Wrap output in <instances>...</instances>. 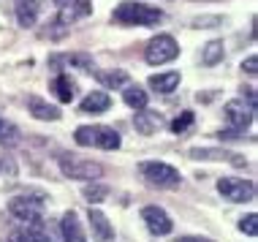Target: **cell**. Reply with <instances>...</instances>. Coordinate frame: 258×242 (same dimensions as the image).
I'll use <instances>...</instances> for the list:
<instances>
[{
	"instance_id": "cell-26",
	"label": "cell",
	"mask_w": 258,
	"mask_h": 242,
	"mask_svg": "<svg viewBox=\"0 0 258 242\" xmlns=\"http://www.w3.org/2000/svg\"><path fill=\"white\" fill-rule=\"evenodd\" d=\"M74 139H76V144H82V147H93L95 144V128H90V126L76 128Z\"/></svg>"
},
{
	"instance_id": "cell-18",
	"label": "cell",
	"mask_w": 258,
	"mask_h": 242,
	"mask_svg": "<svg viewBox=\"0 0 258 242\" xmlns=\"http://www.w3.org/2000/svg\"><path fill=\"white\" fill-rule=\"evenodd\" d=\"M95 144L103 147V150H117L122 144V139H120V134H117L114 128L98 126V128H95Z\"/></svg>"
},
{
	"instance_id": "cell-5",
	"label": "cell",
	"mask_w": 258,
	"mask_h": 242,
	"mask_svg": "<svg viewBox=\"0 0 258 242\" xmlns=\"http://www.w3.org/2000/svg\"><path fill=\"white\" fill-rule=\"evenodd\" d=\"M218 191L223 199H228V202H253L255 196V185L250 183V179H239V177H223L218 183Z\"/></svg>"
},
{
	"instance_id": "cell-20",
	"label": "cell",
	"mask_w": 258,
	"mask_h": 242,
	"mask_svg": "<svg viewBox=\"0 0 258 242\" xmlns=\"http://www.w3.org/2000/svg\"><path fill=\"white\" fill-rule=\"evenodd\" d=\"M234 153L228 150H193L190 158H204V161H231V163H242V158H231Z\"/></svg>"
},
{
	"instance_id": "cell-6",
	"label": "cell",
	"mask_w": 258,
	"mask_h": 242,
	"mask_svg": "<svg viewBox=\"0 0 258 242\" xmlns=\"http://www.w3.org/2000/svg\"><path fill=\"white\" fill-rule=\"evenodd\" d=\"M9 212L17 220H22L27 226H41V199H27V196H17L11 199L9 204Z\"/></svg>"
},
{
	"instance_id": "cell-17",
	"label": "cell",
	"mask_w": 258,
	"mask_h": 242,
	"mask_svg": "<svg viewBox=\"0 0 258 242\" xmlns=\"http://www.w3.org/2000/svg\"><path fill=\"white\" fill-rule=\"evenodd\" d=\"M27 103H30V112L36 120H60V109L52 106V103H46L41 98H30Z\"/></svg>"
},
{
	"instance_id": "cell-14",
	"label": "cell",
	"mask_w": 258,
	"mask_h": 242,
	"mask_svg": "<svg viewBox=\"0 0 258 242\" xmlns=\"http://www.w3.org/2000/svg\"><path fill=\"white\" fill-rule=\"evenodd\" d=\"M134 126H136L139 134L150 136L163 126V117H160L158 112H150V109H142V112H136V117H134Z\"/></svg>"
},
{
	"instance_id": "cell-3",
	"label": "cell",
	"mask_w": 258,
	"mask_h": 242,
	"mask_svg": "<svg viewBox=\"0 0 258 242\" xmlns=\"http://www.w3.org/2000/svg\"><path fill=\"white\" fill-rule=\"evenodd\" d=\"M60 169L66 177L71 179H98L103 174L101 163H93V161H85V158H76V155H60Z\"/></svg>"
},
{
	"instance_id": "cell-27",
	"label": "cell",
	"mask_w": 258,
	"mask_h": 242,
	"mask_svg": "<svg viewBox=\"0 0 258 242\" xmlns=\"http://www.w3.org/2000/svg\"><path fill=\"white\" fill-rule=\"evenodd\" d=\"M193 120H196V117H193V112H182L177 120H171V134H177V136L185 134V131L193 126Z\"/></svg>"
},
{
	"instance_id": "cell-15",
	"label": "cell",
	"mask_w": 258,
	"mask_h": 242,
	"mask_svg": "<svg viewBox=\"0 0 258 242\" xmlns=\"http://www.w3.org/2000/svg\"><path fill=\"white\" fill-rule=\"evenodd\" d=\"M122 101L128 103L131 109H136V112L147 109V93H144L139 85H125L122 87Z\"/></svg>"
},
{
	"instance_id": "cell-19",
	"label": "cell",
	"mask_w": 258,
	"mask_h": 242,
	"mask_svg": "<svg viewBox=\"0 0 258 242\" xmlns=\"http://www.w3.org/2000/svg\"><path fill=\"white\" fill-rule=\"evenodd\" d=\"M177 85H179V74H177V71L155 74V77H150V87L155 90V93H171Z\"/></svg>"
},
{
	"instance_id": "cell-4",
	"label": "cell",
	"mask_w": 258,
	"mask_h": 242,
	"mask_svg": "<svg viewBox=\"0 0 258 242\" xmlns=\"http://www.w3.org/2000/svg\"><path fill=\"white\" fill-rule=\"evenodd\" d=\"M179 54V44L174 41V36H155L147 44V49H144V60H147L150 66H163L169 63V60H174Z\"/></svg>"
},
{
	"instance_id": "cell-22",
	"label": "cell",
	"mask_w": 258,
	"mask_h": 242,
	"mask_svg": "<svg viewBox=\"0 0 258 242\" xmlns=\"http://www.w3.org/2000/svg\"><path fill=\"white\" fill-rule=\"evenodd\" d=\"M9 242H52L49 237H46L41 229H36V226H30V229H22V231H14Z\"/></svg>"
},
{
	"instance_id": "cell-25",
	"label": "cell",
	"mask_w": 258,
	"mask_h": 242,
	"mask_svg": "<svg viewBox=\"0 0 258 242\" xmlns=\"http://www.w3.org/2000/svg\"><path fill=\"white\" fill-rule=\"evenodd\" d=\"M109 196V188L106 185H87L85 188V199L90 204H98V202H103V199Z\"/></svg>"
},
{
	"instance_id": "cell-32",
	"label": "cell",
	"mask_w": 258,
	"mask_h": 242,
	"mask_svg": "<svg viewBox=\"0 0 258 242\" xmlns=\"http://www.w3.org/2000/svg\"><path fill=\"white\" fill-rule=\"evenodd\" d=\"M54 3H66V0H54Z\"/></svg>"
},
{
	"instance_id": "cell-8",
	"label": "cell",
	"mask_w": 258,
	"mask_h": 242,
	"mask_svg": "<svg viewBox=\"0 0 258 242\" xmlns=\"http://www.w3.org/2000/svg\"><path fill=\"white\" fill-rule=\"evenodd\" d=\"M223 112H226V120H228V126H231L234 131H245L250 123H253V112H255V109L247 106L245 101H228Z\"/></svg>"
},
{
	"instance_id": "cell-1",
	"label": "cell",
	"mask_w": 258,
	"mask_h": 242,
	"mask_svg": "<svg viewBox=\"0 0 258 242\" xmlns=\"http://www.w3.org/2000/svg\"><path fill=\"white\" fill-rule=\"evenodd\" d=\"M117 25H139V27H152L163 19V11L160 9H152V6H144V3H120L111 14Z\"/></svg>"
},
{
	"instance_id": "cell-16",
	"label": "cell",
	"mask_w": 258,
	"mask_h": 242,
	"mask_svg": "<svg viewBox=\"0 0 258 242\" xmlns=\"http://www.w3.org/2000/svg\"><path fill=\"white\" fill-rule=\"evenodd\" d=\"M52 90H54V95H57L62 103H71L74 95H76V85H74V79L68 77V74H60V77L52 82Z\"/></svg>"
},
{
	"instance_id": "cell-10",
	"label": "cell",
	"mask_w": 258,
	"mask_h": 242,
	"mask_svg": "<svg viewBox=\"0 0 258 242\" xmlns=\"http://www.w3.org/2000/svg\"><path fill=\"white\" fill-rule=\"evenodd\" d=\"M90 11H93V0H74L71 6H66V9L60 11V17L54 19V25H71L76 19L87 17Z\"/></svg>"
},
{
	"instance_id": "cell-12",
	"label": "cell",
	"mask_w": 258,
	"mask_h": 242,
	"mask_svg": "<svg viewBox=\"0 0 258 242\" xmlns=\"http://www.w3.org/2000/svg\"><path fill=\"white\" fill-rule=\"evenodd\" d=\"M60 229H62V237H66V242H87L85 231H82V223H79V218H76L74 210H68L66 215H62Z\"/></svg>"
},
{
	"instance_id": "cell-29",
	"label": "cell",
	"mask_w": 258,
	"mask_h": 242,
	"mask_svg": "<svg viewBox=\"0 0 258 242\" xmlns=\"http://www.w3.org/2000/svg\"><path fill=\"white\" fill-rule=\"evenodd\" d=\"M258 57H255V54H250V57L245 60V63H242V71H247L250 74V77H255V71H258Z\"/></svg>"
},
{
	"instance_id": "cell-30",
	"label": "cell",
	"mask_w": 258,
	"mask_h": 242,
	"mask_svg": "<svg viewBox=\"0 0 258 242\" xmlns=\"http://www.w3.org/2000/svg\"><path fill=\"white\" fill-rule=\"evenodd\" d=\"M245 95H247V106L255 109V90L253 87H245Z\"/></svg>"
},
{
	"instance_id": "cell-2",
	"label": "cell",
	"mask_w": 258,
	"mask_h": 242,
	"mask_svg": "<svg viewBox=\"0 0 258 242\" xmlns=\"http://www.w3.org/2000/svg\"><path fill=\"white\" fill-rule=\"evenodd\" d=\"M139 171H142V177L147 179L150 185H158V188H174V185H179V171L174 169L169 163H160V161H147L139 166Z\"/></svg>"
},
{
	"instance_id": "cell-23",
	"label": "cell",
	"mask_w": 258,
	"mask_h": 242,
	"mask_svg": "<svg viewBox=\"0 0 258 242\" xmlns=\"http://www.w3.org/2000/svg\"><path fill=\"white\" fill-rule=\"evenodd\" d=\"M17 142H19V131H17V126L0 117V144H3V147H11V144H17Z\"/></svg>"
},
{
	"instance_id": "cell-24",
	"label": "cell",
	"mask_w": 258,
	"mask_h": 242,
	"mask_svg": "<svg viewBox=\"0 0 258 242\" xmlns=\"http://www.w3.org/2000/svg\"><path fill=\"white\" fill-rule=\"evenodd\" d=\"M201 60H204V66H215L223 60V41H209L204 46V54H201Z\"/></svg>"
},
{
	"instance_id": "cell-31",
	"label": "cell",
	"mask_w": 258,
	"mask_h": 242,
	"mask_svg": "<svg viewBox=\"0 0 258 242\" xmlns=\"http://www.w3.org/2000/svg\"><path fill=\"white\" fill-rule=\"evenodd\" d=\"M177 242H212V239H207V237H179Z\"/></svg>"
},
{
	"instance_id": "cell-21",
	"label": "cell",
	"mask_w": 258,
	"mask_h": 242,
	"mask_svg": "<svg viewBox=\"0 0 258 242\" xmlns=\"http://www.w3.org/2000/svg\"><path fill=\"white\" fill-rule=\"evenodd\" d=\"M95 77H98V82H101L103 87H109V90L128 85V71H122V68H120V71H109V74H101V71H98Z\"/></svg>"
},
{
	"instance_id": "cell-13",
	"label": "cell",
	"mask_w": 258,
	"mask_h": 242,
	"mask_svg": "<svg viewBox=\"0 0 258 242\" xmlns=\"http://www.w3.org/2000/svg\"><path fill=\"white\" fill-rule=\"evenodd\" d=\"M41 0H17V19L22 27H33L38 22Z\"/></svg>"
},
{
	"instance_id": "cell-9",
	"label": "cell",
	"mask_w": 258,
	"mask_h": 242,
	"mask_svg": "<svg viewBox=\"0 0 258 242\" xmlns=\"http://www.w3.org/2000/svg\"><path fill=\"white\" fill-rule=\"evenodd\" d=\"M90 229H93V239L95 242H111V237H114V229H111V223L106 220V215L98 210H90Z\"/></svg>"
},
{
	"instance_id": "cell-28",
	"label": "cell",
	"mask_w": 258,
	"mask_h": 242,
	"mask_svg": "<svg viewBox=\"0 0 258 242\" xmlns=\"http://www.w3.org/2000/svg\"><path fill=\"white\" fill-rule=\"evenodd\" d=\"M239 231H245L247 237H255L258 234V215L255 212H250V215H245L239 220Z\"/></svg>"
},
{
	"instance_id": "cell-11",
	"label": "cell",
	"mask_w": 258,
	"mask_h": 242,
	"mask_svg": "<svg viewBox=\"0 0 258 242\" xmlns=\"http://www.w3.org/2000/svg\"><path fill=\"white\" fill-rule=\"evenodd\" d=\"M109 106H111V98H109V95L103 93V90H93V93H90L87 98L79 103V112H82V114H103Z\"/></svg>"
},
{
	"instance_id": "cell-7",
	"label": "cell",
	"mask_w": 258,
	"mask_h": 242,
	"mask_svg": "<svg viewBox=\"0 0 258 242\" xmlns=\"http://www.w3.org/2000/svg\"><path fill=\"white\" fill-rule=\"evenodd\" d=\"M142 220L147 223V229L155 234V237H166V234H171V229H174L171 218L166 215V210H160V207H144Z\"/></svg>"
}]
</instances>
